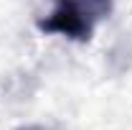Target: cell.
Wrapping results in <instances>:
<instances>
[{
    "instance_id": "6da1fadb",
    "label": "cell",
    "mask_w": 132,
    "mask_h": 130,
    "mask_svg": "<svg viewBox=\"0 0 132 130\" xmlns=\"http://www.w3.org/2000/svg\"><path fill=\"white\" fill-rule=\"evenodd\" d=\"M112 13V0H56L51 13L38 20L43 33H59L71 41H89L97 23Z\"/></svg>"
}]
</instances>
